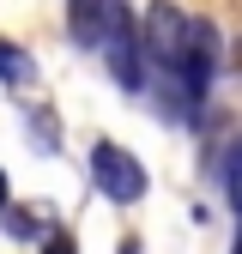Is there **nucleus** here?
Segmentation results:
<instances>
[{"mask_svg": "<svg viewBox=\"0 0 242 254\" xmlns=\"http://www.w3.org/2000/svg\"><path fill=\"white\" fill-rule=\"evenodd\" d=\"M91 176H97V194L115 200V206L145 200V164H139L127 145H115V139H97V145H91Z\"/></svg>", "mask_w": 242, "mask_h": 254, "instance_id": "nucleus-1", "label": "nucleus"}, {"mask_svg": "<svg viewBox=\"0 0 242 254\" xmlns=\"http://www.w3.org/2000/svg\"><path fill=\"white\" fill-rule=\"evenodd\" d=\"M103 55H109V73H115V85L127 91V97H139L145 91V49H139V24L121 12L115 18V30L103 37Z\"/></svg>", "mask_w": 242, "mask_h": 254, "instance_id": "nucleus-2", "label": "nucleus"}, {"mask_svg": "<svg viewBox=\"0 0 242 254\" xmlns=\"http://www.w3.org/2000/svg\"><path fill=\"white\" fill-rule=\"evenodd\" d=\"M0 85L6 91H30L37 85V61H30L18 43H6V37H0Z\"/></svg>", "mask_w": 242, "mask_h": 254, "instance_id": "nucleus-3", "label": "nucleus"}, {"mask_svg": "<svg viewBox=\"0 0 242 254\" xmlns=\"http://www.w3.org/2000/svg\"><path fill=\"white\" fill-rule=\"evenodd\" d=\"M224 200H230V212L242 218V139L230 145V164H224Z\"/></svg>", "mask_w": 242, "mask_h": 254, "instance_id": "nucleus-4", "label": "nucleus"}, {"mask_svg": "<svg viewBox=\"0 0 242 254\" xmlns=\"http://www.w3.org/2000/svg\"><path fill=\"white\" fill-rule=\"evenodd\" d=\"M30 127H37V145H43V151H55V115H49V109H37V115H30Z\"/></svg>", "mask_w": 242, "mask_h": 254, "instance_id": "nucleus-5", "label": "nucleus"}, {"mask_svg": "<svg viewBox=\"0 0 242 254\" xmlns=\"http://www.w3.org/2000/svg\"><path fill=\"white\" fill-rule=\"evenodd\" d=\"M49 254H79V248H73V236H55V242H49Z\"/></svg>", "mask_w": 242, "mask_h": 254, "instance_id": "nucleus-6", "label": "nucleus"}, {"mask_svg": "<svg viewBox=\"0 0 242 254\" xmlns=\"http://www.w3.org/2000/svg\"><path fill=\"white\" fill-rule=\"evenodd\" d=\"M115 254H139V242H121V248H115Z\"/></svg>", "mask_w": 242, "mask_h": 254, "instance_id": "nucleus-7", "label": "nucleus"}, {"mask_svg": "<svg viewBox=\"0 0 242 254\" xmlns=\"http://www.w3.org/2000/svg\"><path fill=\"white\" fill-rule=\"evenodd\" d=\"M0 206H6V170H0Z\"/></svg>", "mask_w": 242, "mask_h": 254, "instance_id": "nucleus-8", "label": "nucleus"}, {"mask_svg": "<svg viewBox=\"0 0 242 254\" xmlns=\"http://www.w3.org/2000/svg\"><path fill=\"white\" fill-rule=\"evenodd\" d=\"M236 254H242V236H236Z\"/></svg>", "mask_w": 242, "mask_h": 254, "instance_id": "nucleus-9", "label": "nucleus"}]
</instances>
